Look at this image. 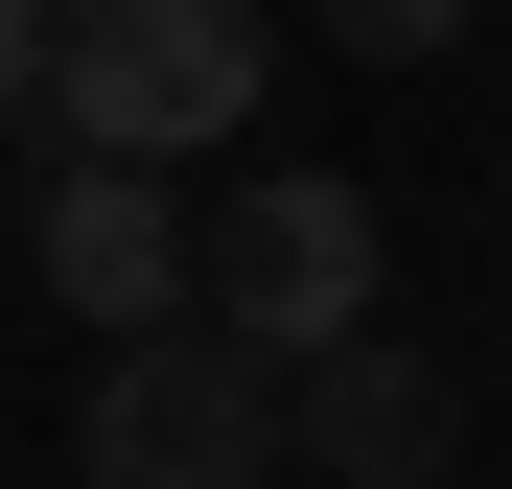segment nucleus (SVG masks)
<instances>
[{
	"label": "nucleus",
	"mask_w": 512,
	"mask_h": 489,
	"mask_svg": "<svg viewBox=\"0 0 512 489\" xmlns=\"http://www.w3.org/2000/svg\"><path fill=\"white\" fill-rule=\"evenodd\" d=\"M303 24L350 47V70H419V47H466V0H303Z\"/></svg>",
	"instance_id": "423d86ee"
},
{
	"label": "nucleus",
	"mask_w": 512,
	"mask_h": 489,
	"mask_svg": "<svg viewBox=\"0 0 512 489\" xmlns=\"http://www.w3.org/2000/svg\"><path fill=\"white\" fill-rule=\"evenodd\" d=\"M187 280H210V326H233L256 373H326V350L373 326V187H350V163H256Z\"/></svg>",
	"instance_id": "7ed1b4c3"
},
{
	"label": "nucleus",
	"mask_w": 512,
	"mask_h": 489,
	"mask_svg": "<svg viewBox=\"0 0 512 489\" xmlns=\"http://www.w3.org/2000/svg\"><path fill=\"white\" fill-rule=\"evenodd\" d=\"M70 489H280V373L233 326H140L70 396Z\"/></svg>",
	"instance_id": "f03ea898"
},
{
	"label": "nucleus",
	"mask_w": 512,
	"mask_h": 489,
	"mask_svg": "<svg viewBox=\"0 0 512 489\" xmlns=\"http://www.w3.org/2000/svg\"><path fill=\"white\" fill-rule=\"evenodd\" d=\"M280 466H326V489H443V466H466V396H443V350L350 326L326 373H280Z\"/></svg>",
	"instance_id": "20e7f679"
},
{
	"label": "nucleus",
	"mask_w": 512,
	"mask_h": 489,
	"mask_svg": "<svg viewBox=\"0 0 512 489\" xmlns=\"http://www.w3.org/2000/svg\"><path fill=\"white\" fill-rule=\"evenodd\" d=\"M24 257H47V303L94 326V350H140V326L187 303V210H163V163H47Z\"/></svg>",
	"instance_id": "39448f33"
},
{
	"label": "nucleus",
	"mask_w": 512,
	"mask_h": 489,
	"mask_svg": "<svg viewBox=\"0 0 512 489\" xmlns=\"http://www.w3.org/2000/svg\"><path fill=\"white\" fill-rule=\"evenodd\" d=\"M256 117V0H47V163H187Z\"/></svg>",
	"instance_id": "f257e3e1"
},
{
	"label": "nucleus",
	"mask_w": 512,
	"mask_h": 489,
	"mask_svg": "<svg viewBox=\"0 0 512 489\" xmlns=\"http://www.w3.org/2000/svg\"><path fill=\"white\" fill-rule=\"evenodd\" d=\"M0 117L47 140V0H0Z\"/></svg>",
	"instance_id": "0eeeda50"
}]
</instances>
